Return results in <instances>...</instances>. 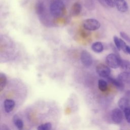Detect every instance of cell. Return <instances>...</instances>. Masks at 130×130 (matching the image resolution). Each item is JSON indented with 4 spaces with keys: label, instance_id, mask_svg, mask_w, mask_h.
<instances>
[{
    "label": "cell",
    "instance_id": "obj_7",
    "mask_svg": "<svg viewBox=\"0 0 130 130\" xmlns=\"http://www.w3.org/2000/svg\"><path fill=\"white\" fill-rule=\"evenodd\" d=\"M115 6L120 12H125L128 10V5L125 0H116Z\"/></svg>",
    "mask_w": 130,
    "mask_h": 130
},
{
    "label": "cell",
    "instance_id": "obj_20",
    "mask_svg": "<svg viewBox=\"0 0 130 130\" xmlns=\"http://www.w3.org/2000/svg\"><path fill=\"white\" fill-rule=\"evenodd\" d=\"M125 118L126 121L130 123V108H127L123 110Z\"/></svg>",
    "mask_w": 130,
    "mask_h": 130
},
{
    "label": "cell",
    "instance_id": "obj_26",
    "mask_svg": "<svg viewBox=\"0 0 130 130\" xmlns=\"http://www.w3.org/2000/svg\"><path fill=\"white\" fill-rule=\"evenodd\" d=\"M1 129L2 130H8V129H10V128L7 125H6L5 124H3L2 126Z\"/></svg>",
    "mask_w": 130,
    "mask_h": 130
},
{
    "label": "cell",
    "instance_id": "obj_19",
    "mask_svg": "<svg viewBox=\"0 0 130 130\" xmlns=\"http://www.w3.org/2000/svg\"><path fill=\"white\" fill-rule=\"evenodd\" d=\"M52 124L50 122L45 123L40 125L37 128L39 130H50L51 129Z\"/></svg>",
    "mask_w": 130,
    "mask_h": 130
},
{
    "label": "cell",
    "instance_id": "obj_9",
    "mask_svg": "<svg viewBox=\"0 0 130 130\" xmlns=\"http://www.w3.org/2000/svg\"><path fill=\"white\" fill-rule=\"evenodd\" d=\"M118 105L119 108L123 111L127 108H130V100L123 96L118 100Z\"/></svg>",
    "mask_w": 130,
    "mask_h": 130
},
{
    "label": "cell",
    "instance_id": "obj_6",
    "mask_svg": "<svg viewBox=\"0 0 130 130\" xmlns=\"http://www.w3.org/2000/svg\"><path fill=\"white\" fill-rule=\"evenodd\" d=\"M111 118L113 121L116 123H120L123 120V113L120 108L114 109L111 113Z\"/></svg>",
    "mask_w": 130,
    "mask_h": 130
},
{
    "label": "cell",
    "instance_id": "obj_24",
    "mask_svg": "<svg viewBox=\"0 0 130 130\" xmlns=\"http://www.w3.org/2000/svg\"><path fill=\"white\" fill-rule=\"evenodd\" d=\"M125 98H127L128 99L130 100V90H127L125 91V94H124V96Z\"/></svg>",
    "mask_w": 130,
    "mask_h": 130
},
{
    "label": "cell",
    "instance_id": "obj_17",
    "mask_svg": "<svg viewBox=\"0 0 130 130\" xmlns=\"http://www.w3.org/2000/svg\"><path fill=\"white\" fill-rule=\"evenodd\" d=\"M108 87L107 83L103 79H100L98 81V87L102 91H105L107 90Z\"/></svg>",
    "mask_w": 130,
    "mask_h": 130
},
{
    "label": "cell",
    "instance_id": "obj_21",
    "mask_svg": "<svg viewBox=\"0 0 130 130\" xmlns=\"http://www.w3.org/2000/svg\"><path fill=\"white\" fill-rule=\"evenodd\" d=\"M113 40H114V43H115L116 48L118 50H120V39L118 38L117 36H114L113 38Z\"/></svg>",
    "mask_w": 130,
    "mask_h": 130
},
{
    "label": "cell",
    "instance_id": "obj_25",
    "mask_svg": "<svg viewBox=\"0 0 130 130\" xmlns=\"http://www.w3.org/2000/svg\"><path fill=\"white\" fill-rule=\"evenodd\" d=\"M125 53H126L130 55V46L127 45V46L126 47V49H125Z\"/></svg>",
    "mask_w": 130,
    "mask_h": 130
},
{
    "label": "cell",
    "instance_id": "obj_2",
    "mask_svg": "<svg viewBox=\"0 0 130 130\" xmlns=\"http://www.w3.org/2000/svg\"><path fill=\"white\" fill-rule=\"evenodd\" d=\"M121 59L116 54L111 53L108 54L106 58L107 65L113 69H117L120 66Z\"/></svg>",
    "mask_w": 130,
    "mask_h": 130
},
{
    "label": "cell",
    "instance_id": "obj_11",
    "mask_svg": "<svg viewBox=\"0 0 130 130\" xmlns=\"http://www.w3.org/2000/svg\"><path fill=\"white\" fill-rule=\"evenodd\" d=\"M118 79L123 83H130V72L124 71L118 75Z\"/></svg>",
    "mask_w": 130,
    "mask_h": 130
},
{
    "label": "cell",
    "instance_id": "obj_14",
    "mask_svg": "<svg viewBox=\"0 0 130 130\" xmlns=\"http://www.w3.org/2000/svg\"><path fill=\"white\" fill-rule=\"evenodd\" d=\"M120 67L124 71L130 72V61L121 59Z\"/></svg>",
    "mask_w": 130,
    "mask_h": 130
},
{
    "label": "cell",
    "instance_id": "obj_22",
    "mask_svg": "<svg viewBox=\"0 0 130 130\" xmlns=\"http://www.w3.org/2000/svg\"><path fill=\"white\" fill-rule=\"evenodd\" d=\"M120 35L124 40L130 43V37L125 32L121 31L120 32Z\"/></svg>",
    "mask_w": 130,
    "mask_h": 130
},
{
    "label": "cell",
    "instance_id": "obj_10",
    "mask_svg": "<svg viewBox=\"0 0 130 130\" xmlns=\"http://www.w3.org/2000/svg\"><path fill=\"white\" fill-rule=\"evenodd\" d=\"M15 102L11 99H6L4 102V108L7 113H10L13 111L15 107Z\"/></svg>",
    "mask_w": 130,
    "mask_h": 130
},
{
    "label": "cell",
    "instance_id": "obj_15",
    "mask_svg": "<svg viewBox=\"0 0 130 130\" xmlns=\"http://www.w3.org/2000/svg\"><path fill=\"white\" fill-rule=\"evenodd\" d=\"M13 121L15 126L18 128V129L21 130L23 128V121L21 119L19 118L17 115H15L14 116Z\"/></svg>",
    "mask_w": 130,
    "mask_h": 130
},
{
    "label": "cell",
    "instance_id": "obj_4",
    "mask_svg": "<svg viewBox=\"0 0 130 130\" xmlns=\"http://www.w3.org/2000/svg\"><path fill=\"white\" fill-rule=\"evenodd\" d=\"M96 72L100 77L107 78L109 76L111 70L108 66L103 63H100L96 67Z\"/></svg>",
    "mask_w": 130,
    "mask_h": 130
},
{
    "label": "cell",
    "instance_id": "obj_12",
    "mask_svg": "<svg viewBox=\"0 0 130 130\" xmlns=\"http://www.w3.org/2000/svg\"><path fill=\"white\" fill-rule=\"evenodd\" d=\"M82 9V6L79 3H74L71 8V13L73 16H78L81 12Z\"/></svg>",
    "mask_w": 130,
    "mask_h": 130
},
{
    "label": "cell",
    "instance_id": "obj_18",
    "mask_svg": "<svg viewBox=\"0 0 130 130\" xmlns=\"http://www.w3.org/2000/svg\"><path fill=\"white\" fill-rule=\"evenodd\" d=\"M6 83H7L6 76L2 73H0V90L1 91L5 87Z\"/></svg>",
    "mask_w": 130,
    "mask_h": 130
},
{
    "label": "cell",
    "instance_id": "obj_5",
    "mask_svg": "<svg viewBox=\"0 0 130 130\" xmlns=\"http://www.w3.org/2000/svg\"><path fill=\"white\" fill-rule=\"evenodd\" d=\"M80 59L82 64L86 67L90 66L92 63V58L90 54L86 50H83L80 55Z\"/></svg>",
    "mask_w": 130,
    "mask_h": 130
},
{
    "label": "cell",
    "instance_id": "obj_16",
    "mask_svg": "<svg viewBox=\"0 0 130 130\" xmlns=\"http://www.w3.org/2000/svg\"><path fill=\"white\" fill-rule=\"evenodd\" d=\"M35 10L37 13L41 14L44 11V5L43 2H38L35 6Z\"/></svg>",
    "mask_w": 130,
    "mask_h": 130
},
{
    "label": "cell",
    "instance_id": "obj_8",
    "mask_svg": "<svg viewBox=\"0 0 130 130\" xmlns=\"http://www.w3.org/2000/svg\"><path fill=\"white\" fill-rule=\"evenodd\" d=\"M107 80L109 82L112 83L114 86H115L117 89L120 90H122L124 88V83L119 80V79H116L114 78H113L111 77L108 76L107 77Z\"/></svg>",
    "mask_w": 130,
    "mask_h": 130
},
{
    "label": "cell",
    "instance_id": "obj_13",
    "mask_svg": "<svg viewBox=\"0 0 130 130\" xmlns=\"http://www.w3.org/2000/svg\"><path fill=\"white\" fill-rule=\"evenodd\" d=\"M92 50L96 53H101L104 50V47L102 43L100 42H96L92 44L91 46Z\"/></svg>",
    "mask_w": 130,
    "mask_h": 130
},
{
    "label": "cell",
    "instance_id": "obj_3",
    "mask_svg": "<svg viewBox=\"0 0 130 130\" xmlns=\"http://www.w3.org/2000/svg\"><path fill=\"white\" fill-rule=\"evenodd\" d=\"M101 26L99 21L95 19L89 18L83 22V27L88 30H95L98 29Z\"/></svg>",
    "mask_w": 130,
    "mask_h": 130
},
{
    "label": "cell",
    "instance_id": "obj_23",
    "mask_svg": "<svg viewBox=\"0 0 130 130\" xmlns=\"http://www.w3.org/2000/svg\"><path fill=\"white\" fill-rule=\"evenodd\" d=\"M107 5L110 7H114L115 6L116 0H105Z\"/></svg>",
    "mask_w": 130,
    "mask_h": 130
},
{
    "label": "cell",
    "instance_id": "obj_1",
    "mask_svg": "<svg viewBox=\"0 0 130 130\" xmlns=\"http://www.w3.org/2000/svg\"><path fill=\"white\" fill-rule=\"evenodd\" d=\"M65 9V6L61 0L52 1L50 10L51 14L54 17H59L62 15Z\"/></svg>",
    "mask_w": 130,
    "mask_h": 130
}]
</instances>
